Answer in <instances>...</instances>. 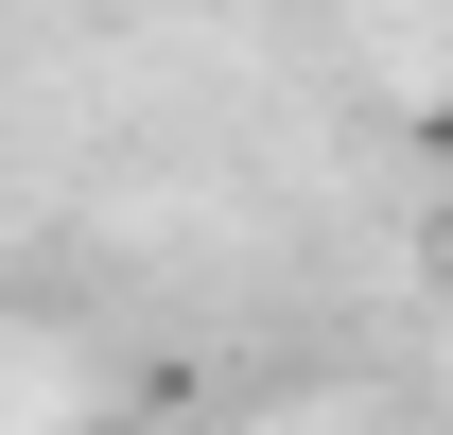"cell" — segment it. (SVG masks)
I'll use <instances>...</instances> for the list:
<instances>
[{"mask_svg":"<svg viewBox=\"0 0 453 435\" xmlns=\"http://www.w3.org/2000/svg\"><path fill=\"white\" fill-rule=\"evenodd\" d=\"M418 157H436V174H453V70H436V105H418Z\"/></svg>","mask_w":453,"mask_h":435,"instance_id":"6da1fadb","label":"cell"},{"mask_svg":"<svg viewBox=\"0 0 453 435\" xmlns=\"http://www.w3.org/2000/svg\"><path fill=\"white\" fill-rule=\"evenodd\" d=\"M436 279H453V174H436Z\"/></svg>","mask_w":453,"mask_h":435,"instance_id":"7a4b0ae2","label":"cell"}]
</instances>
